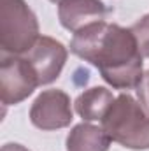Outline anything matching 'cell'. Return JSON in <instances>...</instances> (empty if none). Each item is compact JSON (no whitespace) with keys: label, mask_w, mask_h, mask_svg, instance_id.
Here are the masks:
<instances>
[{"label":"cell","mask_w":149,"mask_h":151,"mask_svg":"<svg viewBox=\"0 0 149 151\" xmlns=\"http://www.w3.org/2000/svg\"><path fill=\"white\" fill-rule=\"evenodd\" d=\"M39 37L37 16L25 0H0L2 55L25 56Z\"/></svg>","instance_id":"3"},{"label":"cell","mask_w":149,"mask_h":151,"mask_svg":"<svg viewBox=\"0 0 149 151\" xmlns=\"http://www.w3.org/2000/svg\"><path fill=\"white\" fill-rule=\"evenodd\" d=\"M40 86L39 76L27 56L4 55L0 62V97L4 106H16L27 100Z\"/></svg>","instance_id":"4"},{"label":"cell","mask_w":149,"mask_h":151,"mask_svg":"<svg viewBox=\"0 0 149 151\" xmlns=\"http://www.w3.org/2000/svg\"><path fill=\"white\" fill-rule=\"evenodd\" d=\"M25 56L37 72L39 84L44 86V84H51L60 77L65 67L69 51L60 40L47 35H40L39 40L34 44V47Z\"/></svg>","instance_id":"6"},{"label":"cell","mask_w":149,"mask_h":151,"mask_svg":"<svg viewBox=\"0 0 149 151\" xmlns=\"http://www.w3.org/2000/svg\"><path fill=\"white\" fill-rule=\"evenodd\" d=\"M112 14V9L102 0H60L58 2V19L60 25L69 32H79L81 28L105 21Z\"/></svg>","instance_id":"7"},{"label":"cell","mask_w":149,"mask_h":151,"mask_svg":"<svg viewBox=\"0 0 149 151\" xmlns=\"http://www.w3.org/2000/svg\"><path fill=\"white\" fill-rule=\"evenodd\" d=\"M100 123L111 141L123 148L149 150V113L132 95H117Z\"/></svg>","instance_id":"2"},{"label":"cell","mask_w":149,"mask_h":151,"mask_svg":"<svg viewBox=\"0 0 149 151\" xmlns=\"http://www.w3.org/2000/svg\"><path fill=\"white\" fill-rule=\"evenodd\" d=\"M130 30L137 39V44H139V49H140L142 56L149 58V12L144 14L140 19H137L130 27Z\"/></svg>","instance_id":"10"},{"label":"cell","mask_w":149,"mask_h":151,"mask_svg":"<svg viewBox=\"0 0 149 151\" xmlns=\"http://www.w3.org/2000/svg\"><path fill=\"white\" fill-rule=\"evenodd\" d=\"M70 97L63 90H44L30 107V121L39 130H60L72 123Z\"/></svg>","instance_id":"5"},{"label":"cell","mask_w":149,"mask_h":151,"mask_svg":"<svg viewBox=\"0 0 149 151\" xmlns=\"http://www.w3.org/2000/svg\"><path fill=\"white\" fill-rule=\"evenodd\" d=\"M49 2H54V4H56V2H60V0H49Z\"/></svg>","instance_id":"13"},{"label":"cell","mask_w":149,"mask_h":151,"mask_svg":"<svg viewBox=\"0 0 149 151\" xmlns=\"http://www.w3.org/2000/svg\"><path fill=\"white\" fill-rule=\"evenodd\" d=\"M111 137L102 127L82 121L69 132L65 148L67 151H109Z\"/></svg>","instance_id":"8"},{"label":"cell","mask_w":149,"mask_h":151,"mask_svg":"<svg viewBox=\"0 0 149 151\" xmlns=\"http://www.w3.org/2000/svg\"><path fill=\"white\" fill-rule=\"evenodd\" d=\"M137 95H139V102L144 106V109L149 113V70L144 72L140 84L137 86Z\"/></svg>","instance_id":"11"},{"label":"cell","mask_w":149,"mask_h":151,"mask_svg":"<svg viewBox=\"0 0 149 151\" xmlns=\"http://www.w3.org/2000/svg\"><path fill=\"white\" fill-rule=\"evenodd\" d=\"M2 151H30V150H27L25 146L16 144V142H7V144L2 146Z\"/></svg>","instance_id":"12"},{"label":"cell","mask_w":149,"mask_h":151,"mask_svg":"<svg viewBox=\"0 0 149 151\" xmlns=\"http://www.w3.org/2000/svg\"><path fill=\"white\" fill-rule=\"evenodd\" d=\"M70 53L98 69L102 79L116 90H137L142 81V53L130 28L97 21L70 40Z\"/></svg>","instance_id":"1"},{"label":"cell","mask_w":149,"mask_h":151,"mask_svg":"<svg viewBox=\"0 0 149 151\" xmlns=\"http://www.w3.org/2000/svg\"><path fill=\"white\" fill-rule=\"evenodd\" d=\"M114 95L105 86H93L84 90L74 102L75 113L84 121H102L107 109L114 102Z\"/></svg>","instance_id":"9"}]
</instances>
